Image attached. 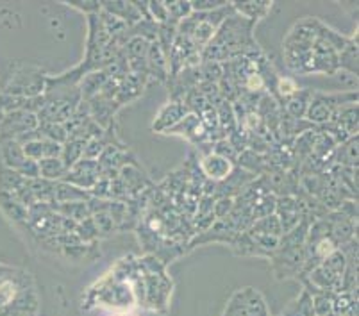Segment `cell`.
Returning a JSON list of instances; mask_svg holds the SVG:
<instances>
[{
  "instance_id": "obj_1",
  "label": "cell",
  "mask_w": 359,
  "mask_h": 316,
  "mask_svg": "<svg viewBox=\"0 0 359 316\" xmlns=\"http://www.w3.org/2000/svg\"><path fill=\"white\" fill-rule=\"evenodd\" d=\"M47 74L40 67L34 64H18L11 71L8 83H6L2 93L15 97H25V99H34L45 93L47 88Z\"/></svg>"
},
{
  "instance_id": "obj_2",
  "label": "cell",
  "mask_w": 359,
  "mask_h": 316,
  "mask_svg": "<svg viewBox=\"0 0 359 316\" xmlns=\"http://www.w3.org/2000/svg\"><path fill=\"white\" fill-rule=\"evenodd\" d=\"M224 316H269V308L259 291L254 288H243L231 296Z\"/></svg>"
},
{
  "instance_id": "obj_3",
  "label": "cell",
  "mask_w": 359,
  "mask_h": 316,
  "mask_svg": "<svg viewBox=\"0 0 359 316\" xmlns=\"http://www.w3.org/2000/svg\"><path fill=\"white\" fill-rule=\"evenodd\" d=\"M308 259L306 247H277L272 254V266L277 279H290L299 275Z\"/></svg>"
},
{
  "instance_id": "obj_4",
  "label": "cell",
  "mask_w": 359,
  "mask_h": 316,
  "mask_svg": "<svg viewBox=\"0 0 359 316\" xmlns=\"http://www.w3.org/2000/svg\"><path fill=\"white\" fill-rule=\"evenodd\" d=\"M40 125L38 116L29 111H11L0 118V142L2 139H18L27 132L36 131Z\"/></svg>"
},
{
  "instance_id": "obj_5",
  "label": "cell",
  "mask_w": 359,
  "mask_h": 316,
  "mask_svg": "<svg viewBox=\"0 0 359 316\" xmlns=\"http://www.w3.org/2000/svg\"><path fill=\"white\" fill-rule=\"evenodd\" d=\"M97 302L113 309H127L135 304L136 296L129 282L113 279L109 284L100 286L99 295H97Z\"/></svg>"
},
{
  "instance_id": "obj_6",
  "label": "cell",
  "mask_w": 359,
  "mask_h": 316,
  "mask_svg": "<svg viewBox=\"0 0 359 316\" xmlns=\"http://www.w3.org/2000/svg\"><path fill=\"white\" fill-rule=\"evenodd\" d=\"M145 282V302L154 311H163L168 305L170 293H172V281L166 273H156V275H143Z\"/></svg>"
},
{
  "instance_id": "obj_7",
  "label": "cell",
  "mask_w": 359,
  "mask_h": 316,
  "mask_svg": "<svg viewBox=\"0 0 359 316\" xmlns=\"http://www.w3.org/2000/svg\"><path fill=\"white\" fill-rule=\"evenodd\" d=\"M100 174H102V166L99 165V161H91V159L83 158L67 172L63 181L68 182V184L77 186L81 190L90 191L95 186V182L99 181Z\"/></svg>"
},
{
  "instance_id": "obj_8",
  "label": "cell",
  "mask_w": 359,
  "mask_h": 316,
  "mask_svg": "<svg viewBox=\"0 0 359 316\" xmlns=\"http://www.w3.org/2000/svg\"><path fill=\"white\" fill-rule=\"evenodd\" d=\"M280 224V229H283V234L290 233L295 226H299V221L304 218V209L300 206V202L297 200L295 197H290V195H285V197H277L276 200V213Z\"/></svg>"
},
{
  "instance_id": "obj_9",
  "label": "cell",
  "mask_w": 359,
  "mask_h": 316,
  "mask_svg": "<svg viewBox=\"0 0 359 316\" xmlns=\"http://www.w3.org/2000/svg\"><path fill=\"white\" fill-rule=\"evenodd\" d=\"M311 63H313V74H327L332 76L338 68V52L327 43V41L316 38L311 48Z\"/></svg>"
},
{
  "instance_id": "obj_10",
  "label": "cell",
  "mask_w": 359,
  "mask_h": 316,
  "mask_svg": "<svg viewBox=\"0 0 359 316\" xmlns=\"http://www.w3.org/2000/svg\"><path fill=\"white\" fill-rule=\"evenodd\" d=\"M188 115H190V111H188V107H186L184 104L170 100L168 104H165V106L159 109L158 116H156L154 123H152V131L166 135L172 127L177 125V123Z\"/></svg>"
},
{
  "instance_id": "obj_11",
  "label": "cell",
  "mask_w": 359,
  "mask_h": 316,
  "mask_svg": "<svg viewBox=\"0 0 359 316\" xmlns=\"http://www.w3.org/2000/svg\"><path fill=\"white\" fill-rule=\"evenodd\" d=\"M198 165H201V172L205 175V179L213 182H222L224 179H227L234 168L233 163L213 154V152L205 154Z\"/></svg>"
},
{
  "instance_id": "obj_12",
  "label": "cell",
  "mask_w": 359,
  "mask_h": 316,
  "mask_svg": "<svg viewBox=\"0 0 359 316\" xmlns=\"http://www.w3.org/2000/svg\"><path fill=\"white\" fill-rule=\"evenodd\" d=\"M100 8L104 13L111 16H116L118 20L126 22L127 27H133L138 22L143 20V16L140 15L138 9L135 8L133 2H126V0H102Z\"/></svg>"
},
{
  "instance_id": "obj_13",
  "label": "cell",
  "mask_w": 359,
  "mask_h": 316,
  "mask_svg": "<svg viewBox=\"0 0 359 316\" xmlns=\"http://www.w3.org/2000/svg\"><path fill=\"white\" fill-rule=\"evenodd\" d=\"M61 149H63V145L48 142L45 138L32 139V142H27L22 145V151H24L25 158L32 159L36 163H40L41 159L48 158H61Z\"/></svg>"
},
{
  "instance_id": "obj_14",
  "label": "cell",
  "mask_w": 359,
  "mask_h": 316,
  "mask_svg": "<svg viewBox=\"0 0 359 316\" xmlns=\"http://www.w3.org/2000/svg\"><path fill=\"white\" fill-rule=\"evenodd\" d=\"M147 79L149 77L136 76V74H129L127 77H123L118 83V91H116L115 97V102L118 104V107L126 106L130 100L138 99L142 95L143 88L147 86Z\"/></svg>"
},
{
  "instance_id": "obj_15",
  "label": "cell",
  "mask_w": 359,
  "mask_h": 316,
  "mask_svg": "<svg viewBox=\"0 0 359 316\" xmlns=\"http://www.w3.org/2000/svg\"><path fill=\"white\" fill-rule=\"evenodd\" d=\"M0 161L8 170L18 172L22 165L27 161V158L24 156L22 145L16 139H2L0 142Z\"/></svg>"
},
{
  "instance_id": "obj_16",
  "label": "cell",
  "mask_w": 359,
  "mask_h": 316,
  "mask_svg": "<svg viewBox=\"0 0 359 316\" xmlns=\"http://www.w3.org/2000/svg\"><path fill=\"white\" fill-rule=\"evenodd\" d=\"M147 70L149 77H154L156 81L165 83L168 79V63H166V55L159 48L158 41H152L147 52Z\"/></svg>"
},
{
  "instance_id": "obj_17",
  "label": "cell",
  "mask_w": 359,
  "mask_h": 316,
  "mask_svg": "<svg viewBox=\"0 0 359 316\" xmlns=\"http://www.w3.org/2000/svg\"><path fill=\"white\" fill-rule=\"evenodd\" d=\"M236 15L243 16L245 20L256 24L257 20L264 18L272 9V2L269 0H247V2H231Z\"/></svg>"
},
{
  "instance_id": "obj_18",
  "label": "cell",
  "mask_w": 359,
  "mask_h": 316,
  "mask_svg": "<svg viewBox=\"0 0 359 316\" xmlns=\"http://www.w3.org/2000/svg\"><path fill=\"white\" fill-rule=\"evenodd\" d=\"M331 122L344 129L348 136H358V104H347L332 113Z\"/></svg>"
},
{
  "instance_id": "obj_19",
  "label": "cell",
  "mask_w": 359,
  "mask_h": 316,
  "mask_svg": "<svg viewBox=\"0 0 359 316\" xmlns=\"http://www.w3.org/2000/svg\"><path fill=\"white\" fill-rule=\"evenodd\" d=\"M91 198L90 191L81 190L77 186L60 181L54 186V202L55 204H70V202H88Z\"/></svg>"
},
{
  "instance_id": "obj_20",
  "label": "cell",
  "mask_w": 359,
  "mask_h": 316,
  "mask_svg": "<svg viewBox=\"0 0 359 316\" xmlns=\"http://www.w3.org/2000/svg\"><path fill=\"white\" fill-rule=\"evenodd\" d=\"M109 81V77H107L106 70H95V71H90V74H86V76L81 79V83L77 84L79 86V91H81V97H83V100H90L93 99L95 95H99V91L102 90L104 84Z\"/></svg>"
},
{
  "instance_id": "obj_21",
  "label": "cell",
  "mask_w": 359,
  "mask_h": 316,
  "mask_svg": "<svg viewBox=\"0 0 359 316\" xmlns=\"http://www.w3.org/2000/svg\"><path fill=\"white\" fill-rule=\"evenodd\" d=\"M332 161L338 166H348V168H358V136H352L348 142L336 146Z\"/></svg>"
},
{
  "instance_id": "obj_22",
  "label": "cell",
  "mask_w": 359,
  "mask_h": 316,
  "mask_svg": "<svg viewBox=\"0 0 359 316\" xmlns=\"http://www.w3.org/2000/svg\"><path fill=\"white\" fill-rule=\"evenodd\" d=\"M313 91L309 90H299L293 97H290L288 100L285 102L286 107V115L290 118L295 120H302L306 116V109H308V104L311 100Z\"/></svg>"
},
{
  "instance_id": "obj_23",
  "label": "cell",
  "mask_w": 359,
  "mask_h": 316,
  "mask_svg": "<svg viewBox=\"0 0 359 316\" xmlns=\"http://www.w3.org/2000/svg\"><path fill=\"white\" fill-rule=\"evenodd\" d=\"M38 165H40V179H45V181L50 182L63 181L68 172L67 166L63 165V161L60 158L41 159Z\"/></svg>"
},
{
  "instance_id": "obj_24",
  "label": "cell",
  "mask_w": 359,
  "mask_h": 316,
  "mask_svg": "<svg viewBox=\"0 0 359 316\" xmlns=\"http://www.w3.org/2000/svg\"><path fill=\"white\" fill-rule=\"evenodd\" d=\"M0 207L4 209L9 220L13 221H27V207H24L11 193L0 190Z\"/></svg>"
},
{
  "instance_id": "obj_25",
  "label": "cell",
  "mask_w": 359,
  "mask_h": 316,
  "mask_svg": "<svg viewBox=\"0 0 359 316\" xmlns=\"http://www.w3.org/2000/svg\"><path fill=\"white\" fill-rule=\"evenodd\" d=\"M236 163L241 170L249 172V174H252V175L264 174V166H266V161H264L263 156L256 154V152L250 151V149L240 152V154H238Z\"/></svg>"
},
{
  "instance_id": "obj_26",
  "label": "cell",
  "mask_w": 359,
  "mask_h": 316,
  "mask_svg": "<svg viewBox=\"0 0 359 316\" xmlns=\"http://www.w3.org/2000/svg\"><path fill=\"white\" fill-rule=\"evenodd\" d=\"M194 16H195V20H197V25H195L194 32H191L190 40L194 41L195 47L201 48L202 50V48L208 47V45L211 43V40H213V36H215V32H217V29H215L213 25L208 24V22L202 20L198 13H194Z\"/></svg>"
},
{
  "instance_id": "obj_27",
  "label": "cell",
  "mask_w": 359,
  "mask_h": 316,
  "mask_svg": "<svg viewBox=\"0 0 359 316\" xmlns=\"http://www.w3.org/2000/svg\"><path fill=\"white\" fill-rule=\"evenodd\" d=\"M84 145H86V142H83V139H67V142L63 143L60 159L63 161V165L67 166V170H70L75 163L83 159Z\"/></svg>"
},
{
  "instance_id": "obj_28",
  "label": "cell",
  "mask_w": 359,
  "mask_h": 316,
  "mask_svg": "<svg viewBox=\"0 0 359 316\" xmlns=\"http://www.w3.org/2000/svg\"><path fill=\"white\" fill-rule=\"evenodd\" d=\"M338 68L348 71L351 76H358V40L352 38L351 43L338 54Z\"/></svg>"
},
{
  "instance_id": "obj_29",
  "label": "cell",
  "mask_w": 359,
  "mask_h": 316,
  "mask_svg": "<svg viewBox=\"0 0 359 316\" xmlns=\"http://www.w3.org/2000/svg\"><path fill=\"white\" fill-rule=\"evenodd\" d=\"M334 291H324V289H316L315 293H311L315 316L332 315V301H334Z\"/></svg>"
},
{
  "instance_id": "obj_30",
  "label": "cell",
  "mask_w": 359,
  "mask_h": 316,
  "mask_svg": "<svg viewBox=\"0 0 359 316\" xmlns=\"http://www.w3.org/2000/svg\"><path fill=\"white\" fill-rule=\"evenodd\" d=\"M38 131L41 132V136H43L45 139H48V142H54V143H60V145H63V143L68 139V132H67V129H65L63 123L40 122V125H38Z\"/></svg>"
},
{
  "instance_id": "obj_31",
  "label": "cell",
  "mask_w": 359,
  "mask_h": 316,
  "mask_svg": "<svg viewBox=\"0 0 359 316\" xmlns=\"http://www.w3.org/2000/svg\"><path fill=\"white\" fill-rule=\"evenodd\" d=\"M165 6L168 11V22H174V24H179L194 13L190 0H172V2H165Z\"/></svg>"
},
{
  "instance_id": "obj_32",
  "label": "cell",
  "mask_w": 359,
  "mask_h": 316,
  "mask_svg": "<svg viewBox=\"0 0 359 316\" xmlns=\"http://www.w3.org/2000/svg\"><path fill=\"white\" fill-rule=\"evenodd\" d=\"M283 316H315L311 295L304 289L302 295L299 296V301L293 302V304L286 309V312H283Z\"/></svg>"
},
{
  "instance_id": "obj_33",
  "label": "cell",
  "mask_w": 359,
  "mask_h": 316,
  "mask_svg": "<svg viewBox=\"0 0 359 316\" xmlns=\"http://www.w3.org/2000/svg\"><path fill=\"white\" fill-rule=\"evenodd\" d=\"M74 234L79 238L83 243H91V241H95L97 238H99V231H97L91 217L86 218L84 221H81V224H77V229H75Z\"/></svg>"
},
{
  "instance_id": "obj_34",
  "label": "cell",
  "mask_w": 359,
  "mask_h": 316,
  "mask_svg": "<svg viewBox=\"0 0 359 316\" xmlns=\"http://www.w3.org/2000/svg\"><path fill=\"white\" fill-rule=\"evenodd\" d=\"M149 16L150 20H154L156 24H166L168 22V11H166L165 2H161V0H150Z\"/></svg>"
},
{
  "instance_id": "obj_35",
  "label": "cell",
  "mask_w": 359,
  "mask_h": 316,
  "mask_svg": "<svg viewBox=\"0 0 359 316\" xmlns=\"http://www.w3.org/2000/svg\"><path fill=\"white\" fill-rule=\"evenodd\" d=\"M190 4L194 13H210L218 8H224L229 2L227 0H190Z\"/></svg>"
},
{
  "instance_id": "obj_36",
  "label": "cell",
  "mask_w": 359,
  "mask_h": 316,
  "mask_svg": "<svg viewBox=\"0 0 359 316\" xmlns=\"http://www.w3.org/2000/svg\"><path fill=\"white\" fill-rule=\"evenodd\" d=\"M211 152H213V154H217V156H220V158L227 159V161H231L233 165L236 163V159H238V152L234 151L233 145L227 142V138L220 139V142L215 143L213 151H211Z\"/></svg>"
},
{
  "instance_id": "obj_37",
  "label": "cell",
  "mask_w": 359,
  "mask_h": 316,
  "mask_svg": "<svg viewBox=\"0 0 359 316\" xmlns=\"http://www.w3.org/2000/svg\"><path fill=\"white\" fill-rule=\"evenodd\" d=\"M67 4L70 6V8H75L79 9V11L86 13L88 16L97 15V13L102 11L99 0H68Z\"/></svg>"
},
{
  "instance_id": "obj_38",
  "label": "cell",
  "mask_w": 359,
  "mask_h": 316,
  "mask_svg": "<svg viewBox=\"0 0 359 316\" xmlns=\"http://www.w3.org/2000/svg\"><path fill=\"white\" fill-rule=\"evenodd\" d=\"M13 266H8V265H4V263H0V279H4V277H8L9 273L13 272Z\"/></svg>"
},
{
  "instance_id": "obj_39",
  "label": "cell",
  "mask_w": 359,
  "mask_h": 316,
  "mask_svg": "<svg viewBox=\"0 0 359 316\" xmlns=\"http://www.w3.org/2000/svg\"><path fill=\"white\" fill-rule=\"evenodd\" d=\"M329 316H336V315H329Z\"/></svg>"
}]
</instances>
